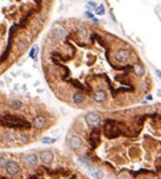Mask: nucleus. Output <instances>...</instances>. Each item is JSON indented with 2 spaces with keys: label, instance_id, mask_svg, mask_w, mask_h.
Returning <instances> with one entry per match:
<instances>
[{
  "label": "nucleus",
  "instance_id": "nucleus-15",
  "mask_svg": "<svg viewBox=\"0 0 161 179\" xmlns=\"http://www.w3.org/2000/svg\"><path fill=\"white\" fill-rule=\"evenodd\" d=\"M95 12H96V15H104V14H105V7H104L103 4H100V6L96 7Z\"/></svg>",
  "mask_w": 161,
  "mask_h": 179
},
{
  "label": "nucleus",
  "instance_id": "nucleus-18",
  "mask_svg": "<svg viewBox=\"0 0 161 179\" xmlns=\"http://www.w3.org/2000/svg\"><path fill=\"white\" fill-rule=\"evenodd\" d=\"M135 71H136V74H137L139 76H141V75L144 74V68H143L141 66H136V67H135Z\"/></svg>",
  "mask_w": 161,
  "mask_h": 179
},
{
  "label": "nucleus",
  "instance_id": "nucleus-2",
  "mask_svg": "<svg viewBox=\"0 0 161 179\" xmlns=\"http://www.w3.org/2000/svg\"><path fill=\"white\" fill-rule=\"evenodd\" d=\"M85 122H87L88 126H91V127H96V126L100 124L101 119H100V115L97 112L89 111L88 114H85Z\"/></svg>",
  "mask_w": 161,
  "mask_h": 179
},
{
  "label": "nucleus",
  "instance_id": "nucleus-6",
  "mask_svg": "<svg viewBox=\"0 0 161 179\" xmlns=\"http://www.w3.org/2000/svg\"><path fill=\"white\" fill-rule=\"evenodd\" d=\"M39 156H40V160L45 164H49V163H52V160H53V152H52L51 150H41Z\"/></svg>",
  "mask_w": 161,
  "mask_h": 179
},
{
  "label": "nucleus",
  "instance_id": "nucleus-11",
  "mask_svg": "<svg viewBox=\"0 0 161 179\" xmlns=\"http://www.w3.org/2000/svg\"><path fill=\"white\" fill-rule=\"evenodd\" d=\"M72 99H73V102L76 104H81V103L85 102V94L84 92H76Z\"/></svg>",
  "mask_w": 161,
  "mask_h": 179
},
{
  "label": "nucleus",
  "instance_id": "nucleus-14",
  "mask_svg": "<svg viewBox=\"0 0 161 179\" xmlns=\"http://www.w3.org/2000/svg\"><path fill=\"white\" fill-rule=\"evenodd\" d=\"M55 142H56V138H49V136H45L41 139V143H44V144H52Z\"/></svg>",
  "mask_w": 161,
  "mask_h": 179
},
{
  "label": "nucleus",
  "instance_id": "nucleus-7",
  "mask_svg": "<svg viewBox=\"0 0 161 179\" xmlns=\"http://www.w3.org/2000/svg\"><path fill=\"white\" fill-rule=\"evenodd\" d=\"M32 124H33V127L37 128V130L44 128V127L47 126V119H45V116H43V115L35 116L33 120H32Z\"/></svg>",
  "mask_w": 161,
  "mask_h": 179
},
{
  "label": "nucleus",
  "instance_id": "nucleus-13",
  "mask_svg": "<svg viewBox=\"0 0 161 179\" xmlns=\"http://www.w3.org/2000/svg\"><path fill=\"white\" fill-rule=\"evenodd\" d=\"M89 171L92 174V177L96 178V179H101L103 178V171L100 169H91Z\"/></svg>",
  "mask_w": 161,
  "mask_h": 179
},
{
  "label": "nucleus",
  "instance_id": "nucleus-8",
  "mask_svg": "<svg viewBox=\"0 0 161 179\" xmlns=\"http://www.w3.org/2000/svg\"><path fill=\"white\" fill-rule=\"evenodd\" d=\"M51 35L53 36L56 40H63L65 38V31H64V28H61V27H55L53 30H52Z\"/></svg>",
  "mask_w": 161,
  "mask_h": 179
},
{
  "label": "nucleus",
  "instance_id": "nucleus-4",
  "mask_svg": "<svg viewBox=\"0 0 161 179\" xmlns=\"http://www.w3.org/2000/svg\"><path fill=\"white\" fill-rule=\"evenodd\" d=\"M115 59L120 63H127L131 59V52L128 50H117L115 52Z\"/></svg>",
  "mask_w": 161,
  "mask_h": 179
},
{
  "label": "nucleus",
  "instance_id": "nucleus-10",
  "mask_svg": "<svg viewBox=\"0 0 161 179\" xmlns=\"http://www.w3.org/2000/svg\"><path fill=\"white\" fill-rule=\"evenodd\" d=\"M93 99L97 102V103H103V102L107 100V92L104 90H97L93 95Z\"/></svg>",
  "mask_w": 161,
  "mask_h": 179
},
{
  "label": "nucleus",
  "instance_id": "nucleus-3",
  "mask_svg": "<svg viewBox=\"0 0 161 179\" xmlns=\"http://www.w3.org/2000/svg\"><path fill=\"white\" fill-rule=\"evenodd\" d=\"M6 171L8 175H18V174L20 173V166L18 162H15V160H8L7 162V166H6Z\"/></svg>",
  "mask_w": 161,
  "mask_h": 179
},
{
  "label": "nucleus",
  "instance_id": "nucleus-16",
  "mask_svg": "<svg viewBox=\"0 0 161 179\" xmlns=\"http://www.w3.org/2000/svg\"><path fill=\"white\" fill-rule=\"evenodd\" d=\"M37 51H39V47L37 46H35L32 50L29 51V58L32 59H36V55H37Z\"/></svg>",
  "mask_w": 161,
  "mask_h": 179
},
{
  "label": "nucleus",
  "instance_id": "nucleus-22",
  "mask_svg": "<svg viewBox=\"0 0 161 179\" xmlns=\"http://www.w3.org/2000/svg\"><path fill=\"white\" fill-rule=\"evenodd\" d=\"M157 95L161 96V90H157Z\"/></svg>",
  "mask_w": 161,
  "mask_h": 179
},
{
  "label": "nucleus",
  "instance_id": "nucleus-5",
  "mask_svg": "<svg viewBox=\"0 0 161 179\" xmlns=\"http://www.w3.org/2000/svg\"><path fill=\"white\" fill-rule=\"evenodd\" d=\"M23 160L28 167H35V166H37V163H39V156L36 155V154H32V152L26 154V155L23 156Z\"/></svg>",
  "mask_w": 161,
  "mask_h": 179
},
{
  "label": "nucleus",
  "instance_id": "nucleus-1",
  "mask_svg": "<svg viewBox=\"0 0 161 179\" xmlns=\"http://www.w3.org/2000/svg\"><path fill=\"white\" fill-rule=\"evenodd\" d=\"M0 124H8V126H15V127H29V123L23 120L22 118L14 116V115H6L3 116V122Z\"/></svg>",
  "mask_w": 161,
  "mask_h": 179
},
{
  "label": "nucleus",
  "instance_id": "nucleus-21",
  "mask_svg": "<svg viewBox=\"0 0 161 179\" xmlns=\"http://www.w3.org/2000/svg\"><path fill=\"white\" fill-rule=\"evenodd\" d=\"M156 75H157L159 78L161 79V71H160V70H156Z\"/></svg>",
  "mask_w": 161,
  "mask_h": 179
},
{
  "label": "nucleus",
  "instance_id": "nucleus-12",
  "mask_svg": "<svg viewBox=\"0 0 161 179\" xmlns=\"http://www.w3.org/2000/svg\"><path fill=\"white\" fill-rule=\"evenodd\" d=\"M23 107V103H22V100H18V99H15V100H12L11 103H10V108L11 110H15V111H18V110H20Z\"/></svg>",
  "mask_w": 161,
  "mask_h": 179
},
{
  "label": "nucleus",
  "instance_id": "nucleus-17",
  "mask_svg": "<svg viewBox=\"0 0 161 179\" xmlns=\"http://www.w3.org/2000/svg\"><path fill=\"white\" fill-rule=\"evenodd\" d=\"M7 158H4V156H0V169H6V166H7Z\"/></svg>",
  "mask_w": 161,
  "mask_h": 179
},
{
  "label": "nucleus",
  "instance_id": "nucleus-9",
  "mask_svg": "<svg viewBox=\"0 0 161 179\" xmlns=\"http://www.w3.org/2000/svg\"><path fill=\"white\" fill-rule=\"evenodd\" d=\"M69 144H71V147L73 150H79L83 146V139L79 135H73V136H71Z\"/></svg>",
  "mask_w": 161,
  "mask_h": 179
},
{
  "label": "nucleus",
  "instance_id": "nucleus-20",
  "mask_svg": "<svg viewBox=\"0 0 161 179\" xmlns=\"http://www.w3.org/2000/svg\"><path fill=\"white\" fill-rule=\"evenodd\" d=\"M85 16H87V18H93V15H92L89 11H87V12H85Z\"/></svg>",
  "mask_w": 161,
  "mask_h": 179
},
{
  "label": "nucleus",
  "instance_id": "nucleus-19",
  "mask_svg": "<svg viewBox=\"0 0 161 179\" xmlns=\"http://www.w3.org/2000/svg\"><path fill=\"white\" fill-rule=\"evenodd\" d=\"M96 7H97V6H96L95 2H88L87 3V8H88V10H96Z\"/></svg>",
  "mask_w": 161,
  "mask_h": 179
}]
</instances>
